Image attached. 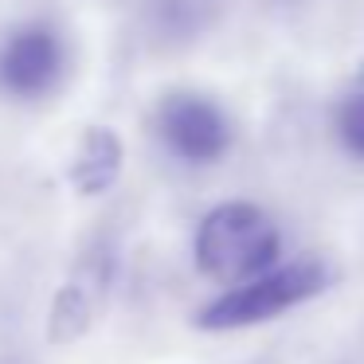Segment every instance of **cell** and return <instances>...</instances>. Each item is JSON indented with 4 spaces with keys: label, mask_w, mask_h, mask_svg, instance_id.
I'll use <instances>...</instances> for the list:
<instances>
[{
    "label": "cell",
    "mask_w": 364,
    "mask_h": 364,
    "mask_svg": "<svg viewBox=\"0 0 364 364\" xmlns=\"http://www.w3.org/2000/svg\"><path fill=\"white\" fill-rule=\"evenodd\" d=\"M192 251H196V267L208 278L235 286L274 267L282 255V235L259 204L228 200L200 220Z\"/></svg>",
    "instance_id": "cell-1"
},
{
    "label": "cell",
    "mask_w": 364,
    "mask_h": 364,
    "mask_svg": "<svg viewBox=\"0 0 364 364\" xmlns=\"http://www.w3.org/2000/svg\"><path fill=\"white\" fill-rule=\"evenodd\" d=\"M329 282H333V270L321 259L274 262L270 270L247 278V282H235L228 294L212 298L196 314V325L212 333H228V329H243V325L270 321V317L317 298Z\"/></svg>",
    "instance_id": "cell-2"
},
{
    "label": "cell",
    "mask_w": 364,
    "mask_h": 364,
    "mask_svg": "<svg viewBox=\"0 0 364 364\" xmlns=\"http://www.w3.org/2000/svg\"><path fill=\"white\" fill-rule=\"evenodd\" d=\"M67 71L63 36L51 24H20L0 40V90L9 98H43Z\"/></svg>",
    "instance_id": "cell-3"
},
{
    "label": "cell",
    "mask_w": 364,
    "mask_h": 364,
    "mask_svg": "<svg viewBox=\"0 0 364 364\" xmlns=\"http://www.w3.org/2000/svg\"><path fill=\"white\" fill-rule=\"evenodd\" d=\"M157 137L184 165H215L231 149V122L204 95H168L157 110Z\"/></svg>",
    "instance_id": "cell-4"
},
{
    "label": "cell",
    "mask_w": 364,
    "mask_h": 364,
    "mask_svg": "<svg viewBox=\"0 0 364 364\" xmlns=\"http://www.w3.org/2000/svg\"><path fill=\"white\" fill-rule=\"evenodd\" d=\"M122 173V141L114 129L106 126H90L87 137L79 145V157L71 165V184L82 196H98L106 192Z\"/></svg>",
    "instance_id": "cell-5"
},
{
    "label": "cell",
    "mask_w": 364,
    "mask_h": 364,
    "mask_svg": "<svg viewBox=\"0 0 364 364\" xmlns=\"http://www.w3.org/2000/svg\"><path fill=\"white\" fill-rule=\"evenodd\" d=\"M337 137L353 157L364 161V95H353L337 110Z\"/></svg>",
    "instance_id": "cell-6"
},
{
    "label": "cell",
    "mask_w": 364,
    "mask_h": 364,
    "mask_svg": "<svg viewBox=\"0 0 364 364\" xmlns=\"http://www.w3.org/2000/svg\"><path fill=\"white\" fill-rule=\"evenodd\" d=\"M356 79H360V82H364V59H360V71H356Z\"/></svg>",
    "instance_id": "cell-7"
}]
</instances>
